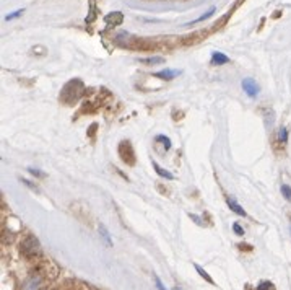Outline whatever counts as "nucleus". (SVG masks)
Here are the masks:
<instances>
[{"label":"nucleus","mask_w":291,"mask_h":290,"mask_svg":"<svg viewBox=\"0 0 291 290\" xmlns=\"http://www.w3.org/2000/svg\"><path fill=\"white\" fill-rule=\"evenodd\" d=\"M226 204H228V207H230L234 214L241 215V217H246V211H244V209L241 207L239 204H238V202H236V199H234V197H226Z\"/></svg>","instance_id":"nucleus-4"},{"label":"nucleus","mask_w":291,"mask_h":290,"mask_svg":"<svg viewBox=\"0 0 291 290\" xmlns=\"http://www.w3.org/2000/svg\"><path fill=\"white\" fill-rule=\"evenodd\" d=\"M23 13V11L20 10V11H15V13L13 15H10V16H7V20H13V18H16V16H20Z\"/></svg>","instance_id":"nucleus-21"},{"label":"nucleus","mask_w":291,"mask_h":290,"mask_svg":"<svg viewBox=\"0 0 291 290\" xmlns=\"http://www.w3.org/2000/svg\"><path fill=\"white\" fill-rule=\"evenodd\" d=\"M119 153H121L122 162H126L127 165H134V163H135L134 149H132V145H131V142H129V140L121 142V145H119Z\"/></svg>","instance_id":"nucleus-2"},{"label":"nucleus","mask_w":291,"mask_h":290,"mask_svg":"<svg viewBox=\"0 0 291 290\" xmlns=\"http://www.w3.org/2000/svg\"><path fill=\"white\" fill-rule=\"evenodd\" d=\"M179 73H181V70H171V69H166V70H159L154 73V77L156 78H161V80H172L176 78Z\"/></svg>","instance_id":"nucleus-5"},{"label":"nucleus","mask_w":291,"mask_h":290,"mask_svg":"<svg viewBox=\"0 0 291 290\" xmlns=\"http://www.w3.org/2000/svg\"><path fill=\"white\" fill-rule=\"evenodd\" d=\"M100 233H101V237L106 240V243H108V246H111L113 245V242H111V237H109V232H108V228L104 227V225H100Z\"/></svg>","instance_id":"nucleus-12"},{"label":"nucleus","mask_w":291,"mask_h":290,"mask_svg":"<svg viewBox=\"0 0 291 290\" xmlns=\"http://www.w3.org/2000/svg\"><path fill=\"white\" fill-rule=\"evenodd\" d=\"M278 139H280L282 144H287V139H288V132H287V129H280V134H278Z\"/></svg>","instance_id":"nucleus-15"},{"label":"nucleus","mask_w":291,"mask_h":290,"mask_svg":"<svg viewBox=\"0 0 291 290\" xmlns=\"http://www.w3.org/2000/svg\"><path fill=\"white\" fill-rule=\"evenodd\" d=\"M142 64H146V65H153V64H163L164 59L163 57H148V59H140Z\"/></svg>","instance_id":"nucleus-11"},{"label":"nucleus","mask_w":291,"mask_h":290,"mask_svg":"<svg viewBox=\"0 0 291 290\" xmlns=\"http://www.w3.org/2000/svg\"><path fill=\"white\" fill-rule=\"evenodd\" d=\"M195 269H197V273H199L202 277H203V279H205L208 284H212V286H213V284H215V281L212 279V277H210V274L207 273V271L205 269H202L200 266H199V264H195Z\"/></svg>","instance_id":"nucleus-10"},{"label":"nucleus","mask_w":291,"mask_h":290,"mask_svg":"<svg viewBox=\"0 0 291 290\" xmlns=\"http://www.w3.org/2000/svg\"><path fill=\"white\" fill-rule=\"evenodd\" d=\"M29 173H31V175H34V176H39V178H44L46 176L44 173H41L39 170H34V168H29Z\"/></svg>","instance_id":"nucleus-19"},{"label":"nucleus","mask_w":291,"mask_h":290,"mask_svg":"<svg viewBox=\"0 0 291 290\" xmlns=\"http://www.w3.org/2000/svg\"><path fill=\"white\" fill-rule=\"evenodd\" d=\"M154 282H156V287H158V290H166V287L163 286V282L159 281V277H158V276H154Z\"/></svg>","instance_id":"nucleus-20"},{"label":"nucleus","mask_w":291,"mask_h":290,"mask_svg":"<svg viewBox=\"0 0 291 290\" xmlns=\"http://www.w3.org/2000/svg\"><path fill=\"white\" fill-rule=\"evenodd\" d=\"M282 194L285 196V199L291 202V188L288 186V184H283L282 186Z\"/></svg>","instance_id":"nucleus-14"},{"label":"nucleus","mask_w":291,"mask_h":290,"mask_svg":"<svg viewBox=\"0 0 291 290\" xmlns=\"http://www.w3.org/2000/svg\"><path fill=\"white\" fill-rule=\"evenodd\" d=\"M124 20L122 13H119V11H116V13H111L106 16V23H114V24H121Z\"/></svg>","instance_id":"nucleus-9"},{"label":"nucleus","mask_w":291,"mask_h":290,"mask_svg":"<svg viewBox=\"0 0 291 290\" xmlns=\"http://www.w3.org/2000/svg\"><path fill=\"white\" fill-rule=\"evenodd\" d=\"M153 168H154V171H156V175H158V176L166 178V180H174V176H172L169 171H166L164 168H161V166H159L156 162H153Z\"/></svg>","instance_id":"nucleus-8"},{"label":"nucleus","mask_w":291,"mask_h":290,"mask_svg":"<svg viewBox=\"0 0 291 290\" xmlns=\"http://www.w3.org/2000/svg\"><path fill=\"white\" fill-rule=\"evenodd\" d=\"M233 230H234V233H236V235H244V230H243V227H241L239 224H233Z\"/></svg>","instance_id":"nucleus-17"},{"label":"nucleus","mask_w":291,"mask_h":290,"mask_svg":"<svg viewBox=\"0 0 291 290\" xmlns=\"http://www.w3.org/2000/svg\"><path fill=\"white\" fill-rule=\"evenodd\" d=\"M189 217H190L192 220H194L197 225H203V222H202V219L199 217V215H195V214H189Z\"/></svg>","instance_id":"nucleus-18"},{"label":"nucleus","mask_w":291,"mask_h":290,"mask_svg":"<svg viewBox=\"0 0 291 290\" xmlns=\"http://www.w3.org/2000/svg\"><path fill=\"white\" fill-rule=\"evenodd\" d=\"M156 142H163V145H164L166 150L171 149V139L166 137V135H156Z\"/></svg>","instance_id":"nucleus-13"},{"label":"nucleus","mask_w":291,"mask_h":290,"mask_svg":"<svg viewBox=\"0 0 291 290\" xmlns=\"http://www.w3.org/2000/svg\"><path fill=\"white\" fill-rule=\"evenodd\" d=\"M23 184H26V186L28 188H31V189H34V191H38V188H36V186H33V184H31L28 180H23Z\"/></svg>","instance_id":"nucleus-22"},{"label":"nucleus","mask_w":291,"mask_h":290,"mask_svg":"<svg viewBox=\"0 0 291 290\" xmlns=\"http://www.w3.org/2000/svg\"><path fill=\"white\" fill-rule=\"evenodd\" d=\"M39 277H29V279L24 282V287H23V290H38L39 289Z\"/></svg>","instance_id":"nucleus-7"},{"label":"nucleus","mask_w":291,"mask_h":290,"mask_svg":"<svg viewBox=\"0 0 291 290\" xmlns=\"http://www.w3.org/2000/svg\"><path fill=\"white\" fill-rule=\"evenodd\" d=\"M241 85H243V90L251 98L257 96V93H259V85L256 83V80H254V78H244L243 82H241Z\"/></svg>","instance_id":"nucleus-3"},{"label":"nucleus","mask_w":291,"mask_h":290,"mask_svg":"<svg viewBox=\"0 0 291 290\" xmlns=\"http://www.w3.org/2000/svg\"><path fill=\"white\" fill-rule=\"evenodd\" d=\"M230 62V57L225 55L223 52H213L212 55V65H223Z\"/></svg>","instance_id":"nucleus-6"},{"label":"nucleus","mask_w":291,"mask_h":290,"mask_svg":"<svg viewBox=\"0 0 291 290\" xmlns=\"http://www.w3.org/2000/svg\"><path fill=\"white\" fill-rule=\"evenodd\" d=\"M21 250L26 256L33 258V256H38L41 253V245L38 242V238L33 237V235H28L26 238L23 240L21 243Z\"/></svg>","instance_id":"nucleus-1"},{"label":"nucleus","mask_w":291,"mask_h":290,"mask_svg":"<svg viewBox=\"0 0 291 290\" xmlns=\"http://www.w3.org/2000/svg\"><path fill=\"white\" fill-rule=\"evenodd\" d=\"M272 284L270 282H261L259 284V287H257V290H272Z\"/></svg>","instance_id":"nucleus-16"}]
</instances>
